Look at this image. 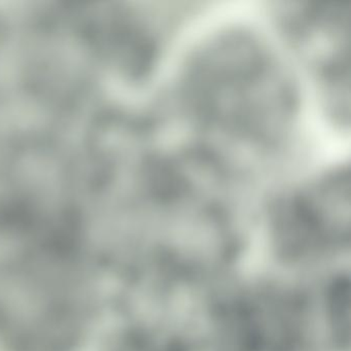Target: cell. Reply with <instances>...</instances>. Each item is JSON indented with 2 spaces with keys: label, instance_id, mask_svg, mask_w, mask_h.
Masks as SVG:
<instances>
[{
  "label": "cell",
  "instance_id": "6da1fadb",
  "mask_svg": "<svg viewBox=\"0 0 351 351\" xmlns=\"http://www.w3.org/2000/svg\"><path fill=\"white\" fill-rule=\"evenodd\" d=\"M209 50L189 82L199 117L246 141H270L291 108L289 86L277 65L245 38L225 40Z\"/></svg>",
  "mask_w": 351,
  "mask_h": 351
}]
</instances>
